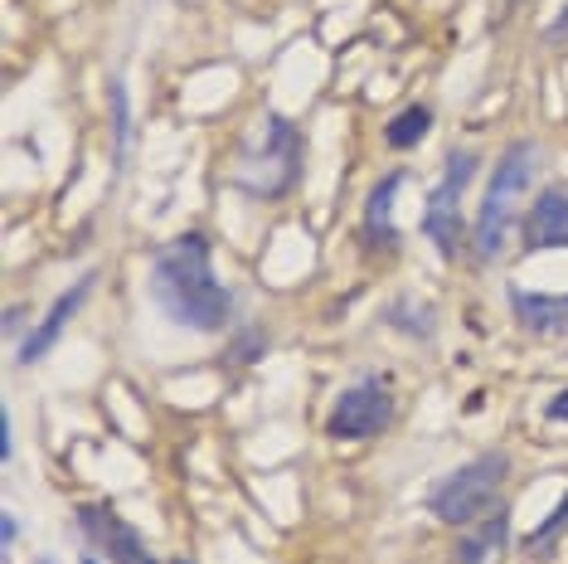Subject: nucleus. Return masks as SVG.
I'll return each mask as SVG.
<instances>
[{
    "label": "nucleus",
    "instance_id": "f257e3e1",
    "mask_svg": "<svg viewBox=\"0 0 568 564\" xmlns=\"http://www.w3.org/2000/svg\"><path fill=\"white\" fill-rule=\"evenodd\" d=\"M151 298L185 331H224L229 312H234V292L214 278L210 239L195 234V229L156 249V259H151Z\"/></svg>",
    "mask_w": 568,
    "mask_h": 564
},
{
    "label": "nucleus",
    "instance_id": "f03ea898",
    "mask_svg": "<svg viewBox=\"0 0 568 564\" xmlns=\"http://www.w3.org/2000/svg\"><path fill=\"white\" fill-rule=\"evenodd\" d=\"M302 157H306V141L296 132V122L282 118V112H267L239 151L234 190H243V195H253V200L292 195L296 181H302Z\"/></svg>",
    "mask_w": 568,
    "mask_h": 564
},
{
    "label": "nucleus",
    "instance_id": "7ed1b4c3",
    "mask_svg": "<svg viewBox=\"0 0 568 564\" xmlns=\"http://www.w3.org/2000/svg\"><path fill=\"white\" fill-rule=\"evenodd\" d=\"M535 171H539L535 141H510V147L500 151L486 195H481V204H476V229H471L476 259H496L500 253V243H506L510 224H515V210H520V195L535 185Z\"/></svg>",
    "mask_w": 568,
    "mask_h": 564
},
{
    "label": "nucleus",
    "instance_id": "20e7f679",
    "mask_svg": "<svg viewBox=\"0 0 568 564\" xmlns=\"http://www.w3.org/2000/svg\"><path fill=\"white\" fill-rule=\"evenodd\" d=\"M510 472V457L506 453H481L471 463H462L457 472H447L443 482L428 492V511L443 525H476L486 511L500 506V482Z\"/></svg>",
    "mask_w": 568,
    "mask_h": 564
},
{
    "label": "nucleus",
    "instance_id": "39448f33",
    "mask_svg": "<svg viewBox=\"0 0 568 564\" xmlns=\"http://www.w3.org/2000/svg\"><path fill=\"white\" fill-rule=\"evenodd\" d=\"M394 423V390L379 375L355 380L351 390L335 394L326 414V439L335 443H369Z\"/></svg>",
    "mask_w": 568,
    "mask_h": 564
},
{
    "label": "nucleus",
    "instance_id": "423d86ee",
    "mask_svg": "<svg viewBox=\"0 0 568 564\" xmlns=\"http://www.w3.org/2000/svg\"><path fill=\"white\" fill-rule=\"evenodd\" d=\"M476 165H481L476 151H452L443 165V181L433 185L428 204H423V239H428L443 259H457L462 253V190L471 185Z\"/></svg>",
    "mask_w": 568,
    "mask_h": 564
},
{
    "label": "nucleus",
    "instance_id": "0eeeda50",
    "mask_svg": "<svg viewBox=\"0 0 568 564\" xmlns=\"http://www.w3.org/2000/svg\"><path fill=\"white\" fill-rule=\"evenodd\" d=\"M79 531L108 550L112 564H161L151 555V545L141 541L136 525H126L118 516V506H79Z\"/></svg>",
    "mask_w": 568,
    "mask_h": 564
},
{
    "label": "nucleus",
    "instance_id": "6e6552de",
    "mask_svg": "<svg viewBox=\"0 0 568 564\" xmlns=\"http://www.w3.org/2000/svg\"><path fill=\"white\" fill-rule=\"evenodd\" d=\"M93 288H98V268H88V273L73 282L69 292H59L54 302H49V312H44V322H34V331L20 341V365H34V361H44L49 351L59 345V336H63V326L79 316V306L93 298Z\"/></svg>",
    "mask_w": 568,
    "mask_h": 564
},
{
    "label": "nucleus",
    "instance_id": "1a4fd4ad",
    "mask_svg": "<svg viewBox=\"0 0 568 564\" xmlns=\"http://www.w3.org/2000/svg\"><path fill=\"white\" fill-rule=\"evenodd\" d=\"M520 249H525V253L568 249V190H564V185L539 190L535 204H529V210H525V224H520Z\"/></svg>",
    "mask_w": 568,
    "mask_h": 564
},
{
    "label": "nucleus",
    "instance_id": "9d476101",
    "mask_svg": "<svg viewBox=\"0 0 568 564\" xmlns=\"http://www.w3.org/2000/svg\"><path fill=\"white\" fill-rule=\"evenodd\" d=\"M510 550V506L500 502L496 511H486L476 525L462 531L457 550H452V564H496Z\"/></svg>",
    "mask_w": 568,
    "mask_h": 564
},
{
    "label": "nucleus",
    "instance_id": "9b49d317",
    "mask_svg": "<svg viewBox=\"0 0 568 564\" xmlns=\"http://www.w3.org/2000/svg\"><path fill=\"white\" fill-rule=\"evenodd\" d=\"M510 312L529 336H568V292H529L510 288Z\"/></svg>",
    "mask_w": 568,
    "mask_h": 564
},
{
    "label": "nucleus",
    "instance_id": "f8f14e48",
    "mask_svg": "<svg viewBox=\"0 0 568 564\" xmlns=\"http://www.w3.org/2000/svg\"><path fill=\"white\" fill-rule=\"evenodd\" d=\"M398 190H404V171H389L379 185L369 190V200H365V243L369 249H384V253H394L398 249V229H394V200H398Z\"/></svg>",
    "mask_w": 568,
    "mask_h": 564
},
{
    "label": "nucleus",
    "instance_id": "ddd939ff",
    "mask_svg": "<svg viewBox=\"0 0 568 564\" xmlns=\"http://www.w3.org/2000/svg\"><path fill=\"white\" fill-rule=\"evenodd\" d=\"M433 132V108L428 102H408L404 112H394L389 122H384V147L389 151H413L423 147V137Z\"/></svg>",
    "mask_w": 568,
    "mask_h": 564
},
{
    "label": "nucleus",
    "instance_id": "4468645a",
    "mask_svg": "<svg viewBox=\"0 0 568 564\" xmlns=\"http://www.w3.org/2000/svg\"><path fill=\"white\" fill-rule=\"evenodd\" d=\"M384 322H389L394 331H408L413 341H433L437 336V312L433 306H418L413 298H398L384 306Z\"/></svg>",
    "mask_w": 568,
    "mask_h": 564
},
{
    "label": "nucleus",
    "instance_id": "2eb2a0df",
    "mask_svg": "<svg viewBox=\"0 0 568 564\" xmlns=\"http://www.w3.org/2000/svg\"><path fill=\"white\" fill-rule=\"evenodd\" d=\"M108 102H112V165L126 171V157H132V108H126V83L122 79L108 83Z\"/></svg>",
    "mask_w": 568,
    "mask_h": 564
},
{
    "label": "nucleus",
    "instance_id": "dca6fc26",
    "mask_svg": "<svg viewBox=\"0 0 568 564\" xmlns=\"http://www.w3.org/2000/svg\"><path fill=\"white\" fill-rule=\"evenodd\" d=\"M564 531H568V492L559 496V506H554V511H549V516H545V521H539V525H535V531H529V535H525V541H520V545L529 550V555H539V550H549V545H554V541H559V535H564Z\"/></svg>",
    "mask_w": 568,
    "mask_h": 564
},
{
    "label": "nucleus",
    "instance_id": "f3484780",
    "mask_svg": "<svg viewBox=\"0 0 568 564\" xmlns=\"http://www.w3.org/2000/svg\"><path fill=\"white\" fill-rule=\"evenodd\" d=\"M267 351V331L263 326H243L234 341H229V351H224V365H253L257 355Z\"/></svg>",
    "mask_w": 568,
    "mask_h": 564
},
{
    "label": "nucleus",
    "instance_id": "a211bd4d",
    "mask_svg": "<svg viewBox=\"0 0 568 564\" xmlns=\"http://www.w3.org/2000/svg\"><path fill=\"white\" fill-rule=\"evenodd\" d=\"M16 457V419H10V409H0V463H10Z\"/></svg>",
    "mask_w": 568,
    "mask_h": 564
},
{
    "label": "nucleus",
    "instance_id": "6ab92c4d",
    "mask_svg": "<svg viewBox=\"0 0 568 564\" xmlns=\"http://www.w3.org/2000/svg\"><path fill=\"white\" fill-rule=\"evenodd\" d=\"M16 541H20V521H16V511H6V516H0V545L16 550Z\"/></svg>",
    "mask_w": 568,
    "mask_h": 564
},
{
    "label": "nucleus",
    "instance_id": "aec40b11",
    "mask_svg": "<svg viewBox=\"0 0 568 564\" xmlns=\"http://www.w3.org/2000/svg\"><path fill=\"white\" fill-rule=\"evenodd\" d=\"M545 419H549V423H568V390H559V394H554V400L545 404Z\"/></svg>",
    "mask_w": 568,
    "mask_h": 564
},
{
    "label": "nucleus",
    "instance_id": "412c9836",
    "mask_svg": "<svg viewBox=\"0 0 568 564\" xmlns=\"http://www.w3.org/2000/svg\"><path fill=\"white\" fill-rule=\"evenodd\" d=\"M20 326H24V306H10L6 312V336H20Z\"/></svg>",
    "mask_w": 568,
    "mask_h": 564
},
{
    "label": "nucleus",
    "instance_id": "4be33fe9",
    "mask_svg": "<svg viewBox=\"0 0 568 564\" xmlns=\"http://www.w3.org/2000/svg\"><path fill=\"white\" fill-rule=\"evenodd\" d=\"M545 34H549V40H554V44H559V40H568V6H564V16H559V20H554V24H549V30H545Z\"/></svg>",
    "mask_w": 568,
    "mask_h": 564
},
{
    "label": "nucleus",
    "instance_id": "5701e85b",
    "mask_svg": "<svg viewBox=\"0 0 568 564\" xmlns=\"http://www.w3.org/2000/svg\"><path fill=\"white\" fill-rule=\"evenodd\" d=\"M79 564H98V555H83V560H79Z\"/></svg>",
    "mask_w": 568,
    "mask_h": 564
},
{
    "label": "nucleus",
    "instance_id": "b1692460",
    "mask_svg": "<svg viewBox=\"0 0 568 564\" xmlns=\"http://www.w3.org/2000/svg\"><path fill=\"white\" fill-rule=\"evenodd\" d=\"M171 564H195V560H185V555H180V560H171Z\"/></svg>",
    "mask_w": 568,
    "mask_h": 564
}]
</instances>
